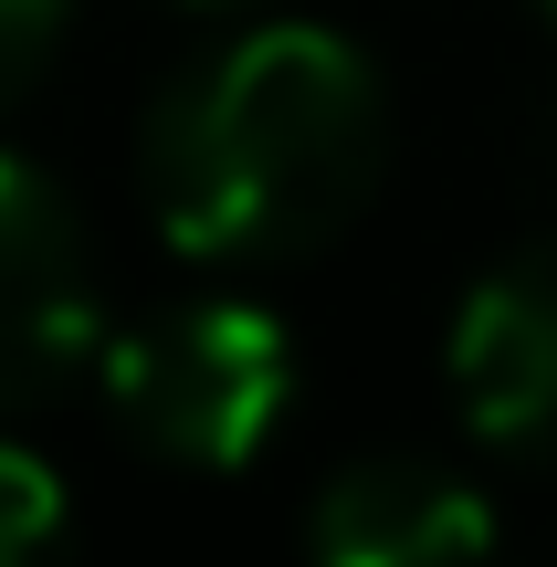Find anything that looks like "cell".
Segmentation results:
<instances>
[{
	"instance_id": "cell-1",
	"label": "cell",
	"mask_w": 557,
	"mask_h": 567,
	"mask_svg": "<svg viewBox=\"0 0 557 567\" xmlns=\"http://www.w3.org/2000/svg\"><path fill=\"white\" fill-rule=\"evenodd\" d=\"M390 95L327 21H264L147 105L137 189L189 264H295L369 210Z\"/></svg>"
},
{
	"instance_id": "cell-2",
	"label": "cell",
	"mask_w": 557,
	"mask_h": 567,
	"mask_svg": "<svg viewBox=\"0 0 557 567\" xmlns=\"http://www.w3.org/2000/svg\"><path fill=\"white\" fill-rule=\"evenodd\" d=\"M285 400H295V337L243 295H200L105 337V410L158 463L243 473L285 431Z\"/></svg>"
},
{
	"instance_id": "cell-3",
	"label": "cell",
	"mask_w": 557,
	"mask_h": 567,
	"mask_svg": "<svg viewBox=\"0 0 557 567\" xmlns=\"http://www.w3.org/2000/svg\"><path fill=\"white\" fill-rule=\"evenodd\" d=\"M84 358H105L84 221L32 158L0 147V410L53 400Z\"/></svg>"
},
{
	"instance_id": "cell-4",
	"label": "cell",
	"mask_w": 557,
	"mask_h": 567,
	"mask_svg": "<svg viewBox=\"0 0 557 567\" xmlns=\"http://www.w3.org/2000/svg\"><path fill=\"white\" fill-rule=\"evenodd\" d=\"M453 400L474 442L516 452V463H557V243L516 252L453 305Z\"/></svg>"
},
{
	"instance_id": "cell-5",
	"label": "cell",
	"mask_w": 557,
	"mask_h": 567,
	"mask_svg": "<svg viewBox=\"0 0 557 567\" xmlns=\"http://www.w3.org/2000/svg\"><path fill=\"white\" fill-rule=\"evenodd\" d=\"M495 505L432 452H369L306 505V567H484Z\"/></svg>"
},
{
	"instance_id": "cell-6",
	"label": "cell",
	"mask_w": 557,
	"mask_h": 567,
	"mask_svg": "<svg viewBox=\"0 0 557 567\" xmlns=\"http://www.w3.org/2000/svg\"><path fill=\"white\" fill-rule=\"evenodd\" d=\"M63 547V484L42 452L0 442V567H53Z\"/></svg>"
},
{
	"instance_id": "cell-7",
	"label": "cell",
	"mask_w": 557,
	"mask_h": 567,
	"mask_svg": "<svg viewBox=\"0 0 557 567\" xmlns=\"http://www.w3.org/2000/svg\"><path fill=\"white\" fill-rule=\"evenodd\" d=\"M63 11H74V0H0V116H11V105L32 95L42 74H53V53H63Z\"/></svg>"
},
{
	"instance_id": "cell-8",
	"label": "cell",
	"mask_w": 557,
	"mask_h": 567,
	"mask_svg": "<svg viewBox=\"0 0 557 567\" xmlns=\"http://www.w3.org/2000/svg\"><path fill=\"white\" fill-rule=\"evenodd\" d=\"M200 11H221V0H200Z\"/></svg>"
},
{
	"instance_id": "cell-9",
	"label": "cell",
	"mask_w": 557,
	"mask_h": 567,
	"mask_svg": "<svg viewBox=\"0 0 557 567\" xmlns=\"http://www.w3.org/2000/svg\"><path fill=\"white\" fill-rule=\"evenodd\" d=\"M547 21H557V0H547Z\"/></svg>"
}]
</instances>
